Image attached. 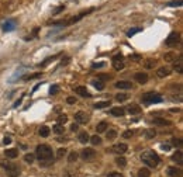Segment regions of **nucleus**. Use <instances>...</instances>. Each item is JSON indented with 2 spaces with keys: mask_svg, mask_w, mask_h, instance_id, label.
Instances as JSON below:
<instances>
[{
  "mask_svg": "<svg viewBox=\"0 0 183 177\" xmlns=\"http://www.w3.org/2000/svg\"><path fill=\"white\" fill-rule=\"evenodd\" d=\"M131 58H132V59H134V61H138V59H140V56H138V55H132V56H131Z\"/></svg>",
  "mask_w": 183,
  "mask_h": 177,
  "instance_id": "52",
  "label": "nucleus"
},
{
  "mask_svg": "<svg viewBox=\"0 0 183 177\" xmlns=\"http://www.w3.org/2000/svg\"><path fill=\"white\" fill-rule=\"evenodd\" d=\"M173 67H175V70H176V72H177V73H182V72H183V65H182V58H179V59H177V62H175Z\"/></svg>",
  "mask_w": 183,
  "mask_h": 177,
  "instance_id": "24",
  "label": "nucleus"
},
{
  "mask_svg": "<svg viewBox=\"0 0 183 177\" xmlns=\"http://www.w3.org/2000/svg\"><path fill=\"white\" fill-rule=\"evenodd\" d=\"M142 101L145 104H156V103H162V96L158 94L155 91H148V93H144L142 94Z\"/></svg>",
  "mask_w": 183,
  "mask_h": 177,
  "instance_id": "4",
  "label": "nucleus"
},
{
  "mask_svg": "<svg viewBox=\"0 0 183 177\" xmlns=\"http://www.w3.org/2000/svg\"><path fill=\"white\" fill-rule=\"evenodd\" d=\"M182 4H183L182 0H172V2L168 3V6H170V7H180Z\"/></svg>",
  "mask_w": 183,
  "mask_h": 177,
  "instance_id": "32",
  "label": "nucleus"
},
{
  "mask_svg": "<svg viewBox=\"0 0 183 177\" xmlns=\"http://www.w3.org/2000/svg\"><path fill=\"white\" fill-rule=\"evenodd\" d=\"M0 165H2V167L4 169V171L7 173V176H8V177H18V176H20V173H21V169H20L17 165H14V163H10V162H2Z\"/></svg>",
  "mask_w": 183,
  "mask_h": 177,
  "instance_id": "3",
  "label": "nucleus"
},
{
  "mask_svg": "<svg viewBox=\"0 0 183 177\" xmlns=\"http://www.w3.org/2000/svg\"><path fill=\"white\" fill-rule=\"evenodd\" d=\"M140 31H142V28H140V27H135V28H131V30H128V32H127V35H128V37H132V35H134V34L140 32Z\"/></svg>",
  "mask_w": 183,
  "mask_h": 177,
  "instance_id": "33",
  "label": "nucleus"
},
{
  "mask_svg": "<svg viewBox=\"0 0 183 177\" xmlns=\"http://www.w3.org/2000/svg\"><path fill=\"white\" fill-rule=\"evenodd\" d=\"M115 163H117L120 167H125L127 166V159L125 157H123V156H118L117 159H115Z\"/></svg>",
  "mask_w": 183,
  "mask_h": 177,
  "instance_id": "28",
  "label": "nucleus"
},
{
  "mask_svg": "<svg viewBox=\"0 0 183 177\" xmlns=\"http://www.w3.org/2000/svg\"><path fill=\"white\" fill-rule=\"evenodd\" d=\"M110 106V101H99V103H96L94 106V108H106V107H109Z\"/></svg>",
  "mask_w": 183,
  "mask_h": 177,
  "instance_id": "30",
  "label": "nucleus"
},
{
  "mask_svg": "<svg viewBox=\"0 0 183 177\" xmlns=\"http://www.w3.org/2000/svg\"><path fill=\"white\" fill-rule=\"evenodd\" d=\"M127 149H128V146H127V143H117V145H114L111 148L113 152H115V153L118 155H123L127 152Z\"/></svg>",
  "mask_w": 183,
  "mask_h": 177,
  "instance_id": "8",
  "label": "nucleus"
},
{
  "mask_svg": "<svg viewBox=\"0 0 183 177\" xmlns=\"http://www.w3.org/2000/svg\"><path fill=\"white\" fill-rule=\"evenodd\" d=\"M115 87H117V89H123V90H128L132 87V84H131V81H128V80H120L115 83Z\"/></svg>",
  "mask_w": 183,
  "mask_h": 177,
  "instance_id": "13",
  "label": "nucleus"
},
{
  "mask_svg": "<svg viewBox=\"0 0 183 177\" xmlns=\"http://www.w3.org/2000/svg\"><path fill=\"white\" fill-rule=\"evenodd\" d=\"M49 134H51V129L48 128V126H41V128H39V135H41L42 138H48L49 136Z\"/></svg>",
  "mask_w": 183,
  "mask_h": 177,
  "instance_id": "22",
  "label": "nucleus"
},
{
  "mask_svg": "<svg viewBox=\"0 0 183 177\" xmlns=\"http://www.w3.org/2000/svg\"><path fill=\"white\" fill-rule=\"evenodd\" d=\"M175 59V53L173 52H169V53H166L165 55V61L166 62H172Z\"/></svg>",
  "mask_w": 183,
  "mask_h": 177,
  "instance_id": "41",
  "label": "nucleus"
},
{
  "mask_svg": "<svg viewBox=\"0 0 183 177\" xmlns=\"http://www.w3.org/2000/svg\"><path fill=\"white\" fill-rule=\"evenodd\" d=\"M66 103L68 104H75L76 103V98L75 97H68L66 98Z\"/></svg>",
  "mask_w": 183,
  "mask_h": 177,
  "instance_id": "47",
  "label": "nucleus"
},
{
  "mask_svg": "<svg viewBox=\"0 0 183 177\" xmlns=\"http://www.w3.org/2000/svg\"><path fill=\"white\" fill-rule=\"evenodd\" d=\"M172 160H173V162H176L177 165H182V163H183V153L180 150H177L176 153L172 156Z\"/></svg>",
  "mask_w": 183,
  "mask_h": 177,
  "instance_id": "21",
  "label": "nucleus"
},
{
  "mask_svg": "<svg viewBox=\"0 0 183 177\" xmlns=\"http://www.w3.org/2000/svg\"><path fill=\"white\" fill-rule=\"evenodd\" d=\"M16 25H17V22L14 21V20H7V21L2 25V28L4 32H10V31H13L14 28H16Z\"/></svg>",
  "mask_w": 183,
  "mask_h": 177,
  "instance_id": "9",
  "label": "nucleus"
},
{
  "mask_svg": "<svg viewBox=\"0 0 183 177\" xmlns=\"http://www.w3.org/2000/svg\"><path fill=\"white\" fill-rule=\"evenodd\" d=\"M52 131L55 132L56 135H62L65 132V128H64V125H59V124H56V125H53Z\"/></svg>",
  "mask_w": 183,
  "mask_h": 177,
  "instance_id": "26",
  "label": "nucleus"
},
{
  "mask_svg": "<svg viewBox=\"0 0 183 177\" xmlns=\"http://www.w3.org/2000/svg\"><path fill=\"white\" fill-rule=\"evenodd\" d=\"M113 66H114L115 70H121L124 67V63H123V55L118 53V55L113 56Z\"/></svg>",
  "mask_w": 183,
  "mask_h": 177,
  "instance_id": "7",
  "label": "nucleus"
},
{
  "mask_svg": "<svg viewBox=\"0 0 183 177\" xmlns=\"http://www.w3.org/2000/svg\"><path fill=\"white\" fill-rule=\"evenodd\" d=\"M179 42H180V34L176 32V31H173V32H170V34L168 35V38H166L165 44L168 45V47H176Z\"/></svg>",
  "mask_w": 183,
  "mask_h": 177,
  "instance_id": "5",
  "label": "nucleus"
},
{
  "mask_svg": "<svg viewBox=\"0 0 183 177\" xmlns=\"http://www.w3.org/2000/svg\"><path fill=\"white\" fill-rule=\"evenodd\" d=\"M170 111H172V112H179V111H180V110H179V108H172V110H170Z\"/></svg>",
  "mask_w": 183,
  "mask_h": 177,
  "instance_id": "54",
  "label": "nucleus"
},
{
  "mask_svg": "<svg viewBox=\"0 0 183 177\" xmlns=\"http://www.w3.org/2000/svg\"><path fill=\"white\" fill-rule=\"evenodd\" d=\"M34 159H35V155H33V153H27V155L24 156V160H25L27 163H33Z\"/></svg>",
  "mask_w": 183,
  "mask_h": 177,
  "instance_id": "34",
  "label": "nucleus"
},
{
  "mask_svg": "<svg viewBox=\"0 0 183 177\" xmlns=\"http://www.w3.org/2000/svg\"><path fill=\"white\" fill-rule=\"evenodd\" d=\"M70 129H72V131H78V124H73V125L70 126Z\"/></svg>",
  "mask_w": 183,
  "mask_h": 177,
  "instance_id": "51",
  "label": "nucleus"
},
{
  "mask_svg": "<svg viewBox=\"0 0 183 177\" xmlns=\"http://www.w3.org/2000/svg\"><path fill=\"white\" fill-rule=\"evenodd\" d=\"M49 93H51V94H56V93H58V86H56V84H53V86H51V89H49Z\"/></svg>",
  "mask_w": 183,
  "mask_h": 177,
  "instance_id": "43",
  "label": "nucleus"
},
{
  "mask_svg": "<svg viewBox=\"0 0 183 177\" xmlns=\"http://www.w3.org/2000/svg\"><path fill=\"white\" fill-rule=\"evenodd\" d=\"M92 84L94 86V89H96V90H99V91H101V90L104 89V83H101L100 80H93V81H92Z\"/></svg>",
  "mask_w": 183,
  "mask_h": 177,
  "instance_id": "29",
  "label": "nucleus"
},
{
  "mask_svg": "<svg viewBox=\"0 0 183 177\" xmlns=\"http://www.w3.org/2000/svg\"><path fill=\"white\" fill-rule=\"evenodd\" d=\"M78 157H79V155H78V152H70L69 153V156H68V162L69 163H73V162H76L78 160Z\"/></svg>",
  "mask_w": 183,
  "mask_h": 177,
  "instance_id": "27",
  "label": "nucleus"
},
{
  "mask_svg": "<svg viewBox=\"0 0 183 177\" xmlns=\"http://www.w3.org/2000/svg\"><path fill=\"white\" fill-rule=\"evenodd\" d=\"M103 62H99V63H93V67H101V66H103Z\"/></svg>",
  "mask_w": 183,
  "mask_h": 177,
  "instance_id": "50",
  "label": "nucleus"
},
{
  "mask_svg": "<svg viewBox=\"0 0 183 177\" xmlns=\"http://www.w3.org/2000/svg\"><path fill=\"white\" fill-rule=\"evenodd\" d=\"M127 110H128V112L131 115H138L141 112V107L138 106V104H130Z\"/></svg>",
  "mask_w": 183,
  "mask_h": 177,
  "instance_id": "16",
  "label": "nucleus"
},
{
  "mask_svg": "<svg viewBox=\"0 0 183 177\" xmlns=\"http://www.w3.org/2000/svg\"><path fill=\"white\" fill-rule=\"evenodd\" d=\"M62 177H75V171L73 170H65Z\"/></svg>",
  "mask_w": 183,
  "mask_h": 177,
  "instance_id": "42",
  "label": "nucleus"
},
{
  "mask_svg": "<svg viewBox=\"0 0 183 177\" xmlns=\"http://www.w3.org/2000/svg\"><path fill=\"white\" fill-rule=\"evenodd\" d=\"M65 8V6H59V7H56V10H53V14H58V13H61L62 10Z\"/></svg>",
  "mask_w": 183,
  "mask_h": 177,
  "instance_id": "48",
  "label": "nucleus"
},
{
  "mask_svg": "<svg viewBox=\"0 0 183 177\" xmlns=\"http://www.w3.org/2000/svg\"><path fill=\"white\" fill-rule=\"evenodd\" d=\"M166 173H168L169 177H180V174H182L179 169H177V167H173V166H172V167H168Z\"/></svg>",
  "mask_w": 183,
  "mask_h": 177,
  "instance_id": "18",
  "label": "nucleus"
},
{
  "mask_svg": "<svg viewBox=\"0 0 183 177\" xmlns=\"http://www.w3.org/2000/svg\"><path fill=\"white\" fill-rule=\"evenodd\" d=\"M169 75H170V69L166 67V66H162V67H159V69L156 70L158 77H166V76H169Z\"/></svg>",
  "mask_w": 183,
  "mask_h": 177,
  "instance_id": "14",
  "label": "nucleus"
},
{
  "mask_svg": "<svg viewBox=\"0 0 183 177\" xmlns=\"http://www.w3.org/2000/svg\"><path fill=\"white\" fill-rule=\"evenodd\" d=\"M65 153H66V149L65 148H59L58 149V157H62Z\"/></svg>",
  "mask_w": 183,
  "mask_h": 177,
  "instance_id": "44",
  "label": "nucleus"
},
{
  "mask_svg": "<svg viewBox=\"0 0 183 177\" xmlns=\"http://www.w3.org/2000/svg\"><path fill=\"white\" fill-rule=\"evenodd\" d=\"M4 155H6V157H8V159H14V157L18 156V150L11 148V149H7V150L4 152Z\"/></svg>",
  "mask_w": 183,
  "mask_h": 177,
  "instance_id": "20",
  "label": "nucleus"
},
{
  "mask_svg": "<svg viewBox=\"0 0 183 177\" xmlns=\"http://www.w3.org/2000/svg\"><path fill=\"white\" fill-rule=\"evenodd\" d=\"M97 80H100L101 83H104L106 80H110V76L109 75H99L97 76Z\"/></svg>",
  "mask_w": 183,
  "mask_h": 177,
  "instance_id": "40",
  "label": "nucleus"
},
{
  "mask_svg": "<svg viewBox=\"0 0 183 177\" xmlns=\"http://www.w3.org/2000/svg\"><path fill=\"white\" fill-rule=\"evenodd\" d=\"M35 156L38 157L39 163L47 165L52 160V148L48 145H38L35 148Z\"/></svg>",
  "mask_w": 183,
  "mask_h": 177,
  "instance_id": "1",
  "label": "nucleus"
},
{
  "mask_svg": "<svg viewBox=\"0 0 183 177\" xmlns=\"http://www.w3.org/2000/svg\"><path fill=\"white\" fill-rule=\"evenodd\" d=\"M132 135H134V131H125V132L123 134V136H124V138H131Z\"/></svg>",
  "mask_w": 183,
  "mask_h": 177,
  "instance_id": "45",
  "label": "nucleus"
},
{
  "mask_svg": "<svg viewBox=\"0 0 183 177\" xmlns=\"http://www.w3.org/2000/svg\"><path fill=\"white\" fill-rule=\"evenodd\" d=\"M96 150L94 149H92V148H86V149H83L82 150V153H80V156H82V159L83 160H86V162H90V160H93L96 157Z\"/></svg>",
  "mask_w": 183,
  "mask_h": 177,
  "instance_id": "6",
  "label": "nucleus"
},
{
  "mask_svg": "<svg viewBox=\"0 0 183 177\" xmlns=\"http://www.w3.org/2000/svg\"><path fill=\"white\" fill-rule=\"evenodd\" d=\"M107 128H109V124H107L106 121H101V122L97 124V126H96V131H97V134H101V132H106Z\"/></svg>",
  "mask_w": 183,
  "mask_h": 177,
  "instance_id": "19",
  "label": "nucleus"
},
{
  "mask_svg": "<svg viewBox=\"0 0 183 177\" xmlns=\"http://www.w3.org/2000/svg\"><path fill=\"white\" fill-rule=\"evenodd\" d=\"M10 142H11V138L10 136H6L4 139H3V143H4V145H8Z\"/></svg>",
  "mask_w": 183,
  "mask_h": 177,
  "instance_id": "49",
  "label": "nucleus"
},
{
  "mask_svg": "<svg viewBox=\"0 0 183 177\" xmlns=\"http://www.w3.org/2000/svg\"><path fill=\"white\" fill-rule=\"evenodd\" d=\"M90 142H92L94 146H99V145L101 143V138L99 136V135H94V136L90 138Z\"/></svg>",
  "mask_w": 183,
  "mask_h": 177,
  "instance_id": "31",
  "label": "nucleus"
},
{
  "mask_svg": "<svg viewBox=\"0 0 183 177\" xmlns=\"http://www.w3.org/2000/svg\"><path fill=\"white\" fill-rule=\"evenodd\" d=\"M134 79L140 84H144V83H146V81H148V75H146V73H144V72H138V73H135Z\"/></svg>",
  "mask_w": 183,
  "mask_h": 177,
  "instance_id": "11",
  "label": "nucleus"
},
{
  "mask_svg": "<svg viewBox=\"0 0 183 177\" xmlns=\"http://www.w3.org/2000/svg\"><path fill=\"white\" fill-rule=\"evenodd\" d=\"M110 114L114 115V117H123L125 114V110L121 108V107H114V108L110 110Z\"/></svg>",
  "mask_w": 183,
  "mask_h": 177,
  "instance_id": "17",
  "label": "nucleus"
},
{
  "mask_svg": "<svg viewBox=\"0 0 183 177\" xmlns=\"http://www.w3.org/2000/svg\"><path fill=\"white\" fill-rule=\"evenodd\" d=\"M75 120L78 121V124H86L87 121H89V117L86 115V112L78 111V112L75 114Z\"/></svg>",
  "mask_w": 183,
  "mask_h": 177,
  "instance_id": "10",
  "label": "nucleus"
},
{
  "mask_svg": "<svg viewBox=\"0 0 183 177\" xmlns=\"http://www.w3.org/2000/svg\"><path fill=\"white\" fill-rule=\"evenodd\" d=\"M155 135H156V132H155L154 129H149V131H146L145 136L148 138V139H152V138H155Z\"/></svg>",
  "mask_w": 183,
  "mask_h": 177,
  "instance_id": "39",
  "label": "nucleus"
},
{
  "mask_svg": "<svg viewBox=\"0 0 183 177\" xmlns=\"http://www.w3.org/2000/svg\"><path fill=\"white\" fill-rule=\"evenodd\" d=\"M141 160L145 166H149V167H156L160 163V159L154 150H146L141 155Z\"/></svg>",
  "mask_w": 183,
  "mask_h": 177,
  "instance_id": "2",
  "label": "nucleus"
},
{
  "mask_svg": "<svg viewBox=\"0 0 183 177\" xmlns=\"http://www.w3.org/2000/svg\"><path fill=\"white\" fill-rule=\"evenodd\" d=\"M152 124H155V125H160V126H168V125H170V121H168V120H165V118H154L152 120Z\"/></svg>",
  "mask_w": 183,
  "mask_h": 177,
  "instance_id": "15",
  "label": "nucleus"
},
{
  "mask_svg": "<svg viewBox=\"0 0 183 177\" xmlns=\"http://www.w3.org/2000/svg\"><path fill=\"white\" fill-rule=\"evenodd\" d=\"M138 177H151V171H149V169L142 167L140 171H138Z\"/></svg>",
  "mask_w": 183,
  "mask_h": 177,
  "instance_id": "25",
  "label": "nucleus"
},
{
  "mask_svg": "<svg viewBox=\"0 0 183 177\" xmlns=\"http://www.w3.org/2000/svg\"><path fill=\"white\" fill-rule=\"evenodd\" d=\"M162 149L163 150H169V146L168 145H162Z\"/></svg>",
  "mask_w": 183,
  "mask_h": 177,
  "instance_id": "53",
  "label": "nucleus"
},
{
  "mask_svg": "<svg viewBox=\"0 0 183 177\" xmlns=\"http://www.w3.org/2000/svg\"><path fill=\"white\" fill-rule=\"evenodd\" d=\"M107 177H123V174L117 173V171H111V173H109V176Z\"/></svg>",
  "mask_w": 183,
  "mask_h": 177,
  "instance_id": "46",
  "label": "nucleus"
},
{
  "mask_svg": "<svg viewBox=\"0 0 183 177\" xmlns=\"http://www.w3.org/2000/svg\"><path fill=\"white\" fill-rule=\"evenodd\" d=\"M127 98H128V96L124 94V93H121V94H117V96H115V100L120 101V103H121V101H125Z\"/></svg>",
  "mask_w": 183,
  "mask_h": 177,
  "instance_id": "37",
  "label": "nucleus"
},
{
  "mask_svg": "<svg viewBox=\"0 0 183 177\" xmlns=\"http://www.w3.org/2000/svg\"><path fill=\"white\" fill-rule=\"evenodd\" d=\"M155 63H156V61H155V59H148V61L145 62V67H146V69H151V67L155 66Z\"/></svg>",
  "mask_w": 183,
  "mask_h": 177,
  "instance_id": "36",
  "label": "nucleus"
},
{
  "mask_svg": "<svg viewBox=\"0 0 183 177\" xmlns=\"http://www.w3.org/2000/svg\"><path fill=\"white\" fill-rule=\"evenodd\" d=\"M89 139H90V136L87 132H80V134H79V142L80 143H87Z\"/></svg>",
  "mask_w": 183,
  "mask_h": 177,
  "instance_id": "23",
  "label": "nucleus"
},
{
  "mask_svg": "<svg viewBox=\"0 0 183 177\" xmlns=\"http://www.w3.org/2000/svg\"><path fill=\"white\" fill-rule=\"evenodd\" d=\"M115 136H117V131H114V129H111V131L107 132V139L109 140H113Z\"/></svg>",
  "mask_w": 183,
  "mask_h": 177,
  "instance_id": "35",
  "label": "nucleus"
},
{
  "mask_svg": "<svg viewBox=\"0 0 183 177\" xmlns=\"http://www.w3.org/2000/svg\"><path fill=\"white\" fill-rule=\"evenodd\" d=\"M66 121H68V117L65 114L64 115H59V117H58V124H59V125H64Z\"/></svg>",
  "mask_w": 183,
  "mask_h": 177,
  "instance_id": "38",
  "label": "nucleus"
},
{
  "mask_svg": "<svg viewBox=\"0 0 183 177\" xmlns=\"http://www.w3.org/2000/svg\"><path fill=\"white\" fill-rule=\"evenodd\" d=\"M75 93H76V94H79V96H82V97H90L89 90H87L84 86H78V87H75Z\"/></svg>",
  "mask_w": 183,
  "mask_h": 177,
  "instance_id": "12",
  "label": "nucleus"
}]
</instances>
